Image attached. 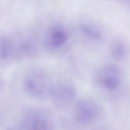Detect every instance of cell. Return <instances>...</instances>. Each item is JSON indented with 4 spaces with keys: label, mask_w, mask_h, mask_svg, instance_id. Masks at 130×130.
<instances>
[{
    "label": "cell",
    "mask_w": 130,
    "mask_h": 130,
    "mask_svg": "<svg viewBox=\"0 0 130 130\" xmlns=\"http://www.w3.org/2000/svg\"><path fill=\"white\" fill-rule=\"evenodd\" d=\"M52 83L48 72L39 68L28 71L22 81L26 93L32 98L40 100L49 96Z\"/></svg>",
    "instance_id": "cell-1"
},
{
    "label": "cell",
    "mask_w": 130,
    "mask_h": 130,
    "mask_svg": "<svg viewBox=\"0 0 130 130\" xmlns=\"http://www.w3.org/2000/svg\"><path fill=\"white\" fill-rule=\"evenodd\" d=\"M94 81L99 88L107 92L115 91L119 88L122 82L121 71L114 63H106L96 72Z\"/></svg>",
    "instance_id": "cell-2"
},
{
    "label": "cell",
    "mask_w": 130,
    "mask_h": 130,
    "mask_svg": "<svg viewBox=\"0 0 130 130\" xmlns=\"http://www.w3.org/2000/svg\"><path fill=\"white\" fill-rule=\"evenodd\" d=\"M77 90L74 83L67 79L53 82L49 96L57 108L63 109L70 106L75 100Z\"/></svg>",
    "instance_id": "cell-3"
},
{
    "label": "cell",
    "mask_w": 130,
    "mask_h": 130,
    "mask_svg": "<svg viewBox=\"0 0 130 130\" xmlns=\"http://www.w3.org/2000/svg\"><path fill=\"white\" fill-rule=\"evenodd\" d=\"M101 108L98 102L91 98H83L75 104L73 117L78 124L87 125L93 123L100 117Z\"/></svg>",
    "instance_id": "cell-4"
},
{
    "label": "cell",
    "mask_w": 130,
    "mask_h": 130,
    "mask_svg": "<svg viewBox=\"0 0 130 130\" xmlns=\"http://www.w3.org/2000/svg\"><path fill=\"white\" fill-rule=\"evenodd\" d=\"M18 126L23 129L48 130L54 128L50 116L40 109H32L27 111L21 119Z\"/></svg>",
    "instance_id": "cell-5"
},
{
    "label": "cell",
    "mask_w": 130,
    "mask_h": 130,
    "mask_svg": "<svg viewBox=\"0 0 130 130\" xmlns=\"http://www.w3.org/2000/svg\"><path fill=\"white\" fill-rule=\"evenodd\" d=\"M69 39V33L65 27L53 25L46 31L44 43L47 49L55 52L62 49L68 44Z\"/></svg>",
    "instance_id": "cell-6"
},
{
    "label": "cell",
    "mask_w": 130,
    "mask_h": 130,
    "mask_svg": "<svg viewBox=\"0 0 130 130\" xmlns=\"http://www.w3.org/2000/svg\"><path fill=\"white\" fill-rule=\"evenodd\" d=\"M15 49L11 36H0V65H7L16 60Z\"/></svg>",
    "instance_id": "cell-7"
},
{
    "label": "cell",
    "mask_w": 130,
    "mask_h": 130,
    "mask_svg": "<svg viewBox=\"0 0 130 130\" xmlns=\"http://www.w3.org/2000/svg\"><path fill=\"white\" fill-rule=\"evenodd\" d=\"M110 51L112 57L117 61H123L127 57L128 48L125 42L121 38H116L111 42Z\"/></svg>",
    "instance_id": "cell-8"
},
{
    "label": "cell",
    "mask_w": 130,
    "mask_h": 130,
    "mask_svg": "<svg viewBox=\"0 0 130 130\" xmlns=\"http://www.w3.org/2000/svg\"><path fill=\"white\" fill-rule=\"evenodd\" d=\"M80 32L86 38L92 41H98L102 39L103 35L101 31L92 25L83 23L79 27Z\"/></svg>",
    "instance_id": "cell-9"
},
{
    "label": "cell",
    "mask_w": 130,
    "mask_h": 130,
    "mask_svg": "<svg viewBox=\"0 0 130 130\" xmlns=\"http://www.w3.org/2000/svg\"><path fill=\"white\" fill-rule=\"evenodd\" d=\"M116 2H118L121 3V4H123L125 5H128L129 3V0H112Z\"/></svg>",
    "instance_id": "cell-10"
}]
</instances>
